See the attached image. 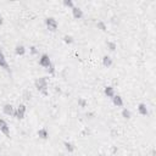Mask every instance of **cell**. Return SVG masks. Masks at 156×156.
<instances>
[{"label":"cell","mask_w":156,"mask_h":156,"mask_svg":"<svg viewBox=\"0 0 156 156\" xmlns=\"http://www.w3.org/2000/svg\"><path fill=\"white\" fill-rule=\"evenodd\" d=\"M34 87L37 88V90L40 94H43L44 96H47L49 94L48 91V77H40L34 80Z\"/></svg>","instance_id":"obj_1"},{"label":"cell","mask_w":156,"mask_h":156,"mask_svg":"<svg viewBox=\"0 0 156 156\" xmlns=\"http://www.w3.org/2000/svg\"><path fill=\"white\" fill-rule=\"evenodd\" d=\"M26 112H27V106L25 104H20V105L15 109L14 117L16 120H23L26 117Z\"/></svg>","instance_id":"obj_2"},{"label":"cell","mask_w":156,"mask_h":156,"mask_svg":"<svg viewBox=\"0 0 156 156\" xmlns=\"http://www.w3.org/2000/svg\"><path fill=\"white\" fill-rule=\"evenodd\" d=\"M44 23L50 32H56L57 28H59V23H57L56 19H54V17H47L44 20Z\"/></svg>","instance_id":"obj_3"},{"label":"cell","mask_w":156,"mask_h":156,"mask_svg":"<svg viewBox=\"0 0 156 156\" xmlns=\"http://www.w3.org/2000/svg\"><path fill=\"white\" fill-rule=\"evenodd\" d=\"M0 132H1L5 137L10 138V127L4 118H0Z\"/></svg>","instance_id":"obj_4"},{"label":"cell","mask_w":156,"mask_h":156,"mask_svg":"<svg viewBox=\"0 0 156 156\" xmlns=\"http://www.w3.org/2000/svg\"><path fill=\"white\" fill-rule=\"evenodd\" d=\"M51 63L53 62H51L50 56L48 54H42V56H40V59H39V65L44 68H48Z\"/></svg>","instance_id":"obj_5"},{"label":"cell","mask_w":156,"mask_h":156,"mask_svg":"<svg viewBox=\"0 0 156 156\" xmlns=\"http://www.w3.org/2000/svg\"><path fill=\"white\" fill-rule=\"evenodd\" d=\"M3 112H4V115H6V116L12 117L15 113V107L11 105V104H5L3 106Z\"/></svg>","instance_id":"obj_6"},{"label":"cell","mask_w":156,"mask_h":156,"mask_svg":"<svg viewBox=\"0 0 156 156\" xmlns=\"http://www.w3.org/2000/svg\"><path fill=\"white\" fill-rule=\"evenodd\" d=\"M0 68H3V70L8 71V72L10 71V66H9V63L6 61V57H5L3 51H0Z\"/></svg>","instance_id":"obj_7"},{"label":"cell","mask_w":156,"mask_h":156,"mask_svg":"<svg viewBox=\"0 0 156 156\" xmlns=\"http://www.w3.org/2000/svg\"><path fill=\"white\" fill-rule=\"evenodd\" d=\"M138 112H139L142 116H149V109L146 106V104H144V102H140V104H138Z\"/></svg>","instance_id":"obj_8"},{"label":"cell","mask_w":156,"mask_h":156,"mask_svg":"<svg viewBox=\"0 0 156 156\" xmlns=\"http://www.w3.org/2000/svg\"><path fill=\"white\" fill-rule=\"evenodd\" d=\"M37 135L39 137V139H43V140H47L49 139V131L45 128V127H43V128L38 129L37 132Z\"/></svg>","instance_id":"obj_9"},{"label":"cell","mask_w":156,"mask_h":156,"mask_svg":"<svg viewBox=\"0 0 156 156\" xmlns=\"http://www.w3.org/2000/svg\"><path fill=\"white\" fill-rule=\"evenodd\" d=\"M72 16H73V19H76V20H80L83 17V10L78 8V6H74L72 10Z\"/></svg>","instance_id":"obj_10"},{"label":"cell","mask_w":156,"mask_h":156,"mask_svg":"<svg viewBox=\"0 0 156 156\" xmlns=\"http://www.w3.org/2000/svg\"><path fill=\"white\" fill-rule=\"evenodd\" d=\"M104 94H105L107 98H110V99H112V98L116 95V93H115V88L112 85H106L105 88H104Z\"/></svg>","instance_id":"obj_11"},{"label":"cell","mask_w":156,"mask_h":156,"mask_svg":"<svg viewBox=\"0 0 156 156\" xmlns=\"http://www.w3.org/2000/svg\"><path fill=\"white\" fill-rule=\"evenodd\" d=\"M112 104L116 107H122L123 105H124V102H123V99H122V96L121 95H118V94H116L113 98H112Z\"/></svg>","instance_id":"obj_12"},{"label":"cell","mask_w":156,"mask_h":156,"mask_svg":"<svg viewBox=\"0 0 156 156\" xmlns=\"http://www.w3.org/2000/svg\"><path fill=\"white\" fill-rule=\"evenodd\" d=\"M26 51H27L26 47L25 45H22V44H19V45H16L15 47V55L16 56H23L26 54Z\"/></svg>","instance_id":"obj_13"},{"label":"cell","mask_w":156,"mask_h":156,"mask_svg":"<svg viewBox=\"0 0 156 156\" xmlns=\"http://www.w3.org/2000/svg\"><path fill=\"white\" fill-rule=\"evenodd\" d=\"M112 63H113V61H112V59L109 55H104L102 56V66L104 67L110 68V67L112 66Z\"/></svg>","instance_id":"obj_14"},{"label":"cell","mask_w":156,"mask_h":156,"mask_svg":"<svg viewBox=\"0 0 156 156\" xmlns=\"http://www.w3.org/2000/svg\"><path fill=\"white\" fill-rule=\"evenodd\" d=\"M63 146H65V150H66V151H67V153H70V154L74 153V150H76V146H74V144L71 143V142H67V140L63 142Z\"/></svg>","instance_id":"obj_15"},{"label":"cell","mask_w":156,"mask_h":156,"mask_svg":"<svg viewBox=\"0 0 156 156\" xmlns=\"http://www.w3.org/2000/svg\"><path fill=\"white\" fill-rule=\"evenodd\" d=\"M62 40H63V43L67 45H71L74 43V38L72 36H70V34H65V36L62 37Z\"/></svg>","instance_id":"obj_16"},{"label":"cell","mask_w":156,"mask_h":156,"mask_svg":"<svg viewBox=\"0 0 156 156\" xmlns=\"http://www.w3.org/2000/svg\"><path fill=\"white\" fill-rule=\"evenodd\" d=\"M96 28L98 30H100L101 32H106L107 31V26H106V23L104 21H98L96 22Z\"/></svg>","instance_id":"obj_17"},{"label":"cell","mask_w":156,"mask_h":156,"mask_svg":"<svg viewBox=\"0 0 156 156\" xmlns=\"http://www.w3.org/2000/svg\"><path fill=\"white\" fill-rule=\"evenodd\" d=\"M106 47H107V49L110 51H116L117 44L115 43V42H112V40H107V42H106Z\"/></svg>","instance_id":"obj_18"},{"label":"cell","mask_w":156,"mask_h":156,"mask_svg":"<svg viewBox=\"0 0 156 156\" xmlns=\"http://www.w3.org/2000/svg\"><path fill=\"white\" fill-rule=\"evenodd\" d=\"M121 115H122V117H123L124 120H129V118L132 117V112H131V110H128L127 107H124V109L122 110V112H121Z\"/></svg>","instance_id":"obj_19"},{"label":"cell","mask_w":156,"mask_h":156,"mask_svg":"<svg viewBox=\"0 0 156 156\" xmlns=\"http://www.w3.org/2000/svg\"><path fill=\"white\" fill-rule=\"evenodd\" d=\"M62 4H63V6H65V8H68V9H71V10L76 6L74 3L71 1V0H65V1H62Z\"/></svg>","instance_id":"obj_20"},{"label":"cell","mask_w":156,"mask_h":156,"mask_svg":"<svg viewBox=\"0 0 156 156\" xmlns=\"http://www.w3.org/2000/svg\"><path fill=\"white\" fill-rule=\"evenodd\" d=\"M87 105H88V102H87V100L84 99V98H79L78 99V106L82 107V109H85Z\"/></svg>","instance_id":"obj_21"},{"label":"cell","mask_w":156,"mask_h":156,"mask_svg":"<svg viewBox=\"0 0 156 156\" xmlns=\"http://www.w3.org/2000/svg\"><path fill=\"white\" fill-rule=\"evenodd\" d=\"M30 53H31L32 55H37V54H39V50L37 49V47L32 45V47H30Z\"/></svg>","instance_id":"obj_22"},{"label":"cell","mask_w":156,"mask_h":156,"mask_svg":"<svg viewBox=\"0 0 156 156\" xmlns=\"http://www.w3.org/2000/svg\"><path fill=\"white\" fill-rule=\"evenodd\" d=\"M47 71H48L49 74H54L55 73V65H54V63H51V65L47 68Z\"/></svg>","instance_id":"obj_23"},{"label":"cell","mask_w":156,"mask_h":156,"mask_svg":"<svg viewBox=\"0 0 156 156\" xmlns=\"http://www.w3.org/2000/svg\"><path fill=\"white\" fill-rule=\"evenodd\" d=\"M55 91H56V93H61V89H60V87H55Z\"/></svg>","instance_id":"obj_24"},{"label":"cell","mask_w":156,"mask_h":156,"mask_svg":"<svg viewBox=\"0 0 156 156\" xmlns=\"http://www.w3.org/2000/svg\"><path fill=\"white\" fill-rule=\"evenodd\" d=\"M4 23V17L1 16V15H0V26H1Z\"/></svg>","instance_id":"obj_25"},{"label":"cell","mask_w":156,"mask_h":156,"mask_svg":"<svg viewBox=\"0 0 156 156\" xmlns=\"http://www.w3.org/2000/svg\"><path fill=\"white\" fill-rule=\"evenodd\" d=\"M100 156H106V155H104V154H101V155H100Z\"/></svg>","instance_id":"obj_26"}]
</instances>
